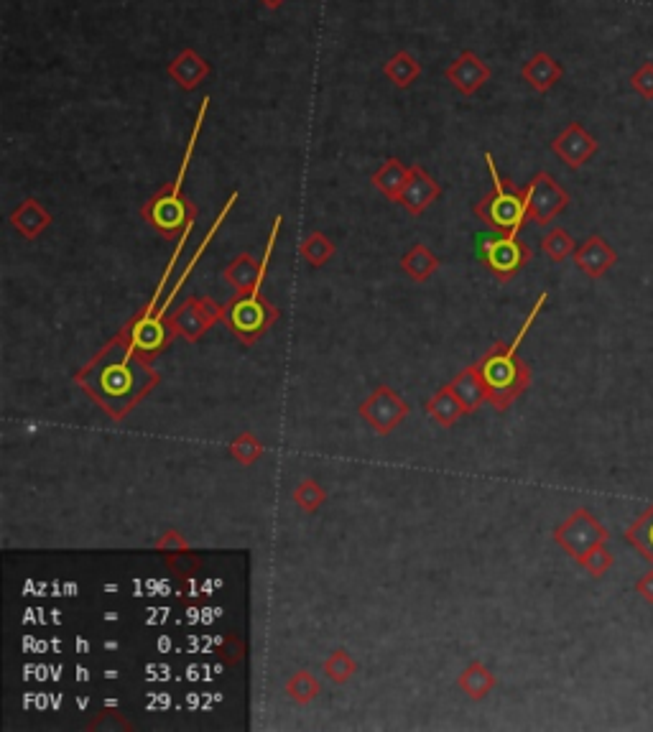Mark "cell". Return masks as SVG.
Here are the masks:
<instances>
[{
  "instance_id": "obj_1",
  "label": "cell",
  "mask_w": 653,
  "mask_h": 732,
  "mask_svg": "<svg viewBox=\"0 0 653 732\" xmlns=\"http://www.w3.org/2000/svg\"><path fill=\"white\" fill-rule=\"evenodd\" d=\"M77 383L113 419H123L154 391L159 375L148 368V360L138 358L128 345V337L120 332L77 373Z\"/></svg>"
},
{
  "instance_id": "obj_2",
  "label": "cell",
  "mask_w": 653,
  "mask_h": 732,
  "mask_svg": "<svg viewBox=\"0 0 653 732\" xmlns=\"http://www.w3.org/2000/svg\"><path fill=\"white\" fill-rule=\"evenodd\" d=\"M546 299H549V294L539 296V301L534 304V312L526 317L521 332H518V337L511 342V345L498 342V345H495L490 352H485V358L477 363V370L483 375L485 391H488V403L490 406H495V411H506L508 406H511L518 396H523V391L529 388L531 370L529 365L518 358L516 347L521 345V340L526 337V332H529V327L534 324V319L539 317Z\"/></svg>"
},
{
  "instance_id": "obj_3",
  "label": "cell",
  "mask_w": 653,
  "mask_h": 732,
  "mask_svg": "<svg viewBox=\"0 0 653 732\" xmlns=\"http://www.w3.org/2000/svg\"><path fill=\"white\" fill-rule=\"evenodd\" d=\"M210 103H212V97H205L202 105H199V113H197V118H194L192 138H189L187 154H184L179 176L171 184H166L164 189H159V192H156L154 197L148 199L146 205L141 207L143 220L154 227L156 233L164 235V238H169V240L179 238V235H187L194 225V217H197V207H194L187 197H182V184H184V176H187V169H189V159H192V154H194V146H197L199 131H202V125H205Z\"/></svg>"
},
{
  "instance_id": "obj_4",
  "label": "cell",
  "mask_w": 653,
  "mask_h": 732,
  "mask_svg": "<svg viewBox=\"0 0 653 732\" xmlns=\"http://www.w3.org/2000/svg\"><path fill=\"white\" fill-rule=\"evenodd\" d=\"M485 164H488L490 179H493V192L485 194L475 205V215L503 235H521L523 225L529 222V202H526V187L518 189L511 182H506L500 176L498 166H495L493 154H485Z\"/></svg>"
},
{
  "instance_id": "obj_5",
  "label": "cell",
  "mask_w": 653,
  "mask_h": 732,
  "mask_svg": "<svg viewBox=\"0 0 653 732\" xmlns=\"http://www.w3.org/2000/svg\"><path fill=\"white\" fill-rule=\"evenodd\" d=\"M279 319V309L261 294H235V299L225 307V324L235 337L245 345L261 340Z\"/></svg>"
},
{
  "instance_id": "obj_6",
  "label": "cell",
  "mask_w": 653,
  "mask_h": 732,
  "mask_svg": "<svg viewBox=\"0 0 653 732\" xmlns=\"http://www.w3.org/2000/svg\"><path fill=\"white\" fill-rule=\"evenodd\" d=\"M477 253L483 258L485 268L493 273L495 279L500 281H511L516 279L518 273L523 271V266L531 261V245L523 243L518 235H483L480 238V245H477Z\"/></svg>"
},
{
  "instance_id": "obj_7",
  "label": "cell",
  "mask_w": 653,
  "mask_h": 732,
  "mask_svg": "<svg viewBox=\"0 0 653 732\" xmlns=\"http://www.w3.org/2000/svg\"><path fill=\"white\" fill-rule=\"evenodd\" d=\"M610 531L592 516L587 508H577L564 523H559L554 531V541L567 551L569 557L577 562L597 544H608Z\"/></svg>"
},
{
  "instance_id": "obj_8",
  "label": "cell",
  "mask_w": 653,
  "mask_h": 732,
  "mask_svg": "<svg viewBox=\"0 0 653 732\" xmlns=\"http://www.w3.org/2000/svg\"><path fill=\"white\" fill-rule=\"evenodd\" d=\"M217 322H225V307L210 296H189L182 307L169 317L171 330L189 342H197Z\"/></svg>"
},
{
  "instance_id": "obj_9",
  "label": "cell",
  "mask_w": 653,
  "mask_h": 732,
  "mask_svg": "<svg viewBox=\"0 0 653 732\" xmlns=\"http://www.w3.org/2000/svg\"><path fill=\"white\" fill-rule=\"evenodd\" d=\"M123 335L128 337V345H131V350L136 352L138 358L151 360L156 352H161L169 345L171 337L177 335V332L171 330L169 319H164V312L146 309V312L128 322Z\"/></svg>"
},
{
  "instance_id": "obj_10",
  "label": "cell",
  "mask_w": 653,
  "mask_h": 732,
  "mask_svg": "<svg viewBox=\"0 0 653 732\" xmlns=\"http://www.w3.org/2000/svg\"><path fill=\"white\" fill-rule=\"evenodd\" d=\"M526 202H529V220L536 225H551L554 217L562 215L569 205V194L562 184L546 171H539L526 187Z\"/></svg>"
},
{
  "instance_id": "obj_11",
  "label": "cell",
  "mask_w": 653,
  "mask_h": 732,
  "mask_svg": "<svg viewBox=\"0 0 653 732\" xmlns=\"http://www.w3.org/2000/svg\"><path fill=\"white\" fill-rule=\"evenodd\" d=\"M279 227L281 217H276L271 227V235H268L266 256H263V261H256L250 253H240V256H235L233 261L228 263V268H225V281L233 286L235 294H261V284L263 279H266L273 245H276V238H279Z\"/></svg>"
},
{
  "instance_id": "obj_12",
  "label": "cell",
  "mask_w": 653,
  "mask_h": 732,
  "mask_svg": "<svg viewBox=\"0 0 653 732\" xmlns=\"http://www.w3.org/2000/svg\"><path fill=\"white\" fill-rule=\"evenodd\" d=\"M406 414H409V403L388 386H378L360 403L363 421H368L370 429H375V434H381V437L391 434L406 419Z\"/></svg>"
},
{
  "instance_id": "obj_13",
  "label": "cell",
  "mask_w": 653,
  "mask_h": 732,
  "mask_svg": "<svg viewBox=\"0 0 653 732\" xmlns=\"http://www.w3.org/2000/svg\"><path fill=\"white\" fill-rule=\"evenodd\" d=\"M551 151L569 166V169H580L585 166L592 156L597 154V141L592 133L582 128V123H569L554 141H551Z\"/></svg>"
},
{
  "instance_id": "obj_14",
  "label": "cell",
  "mask_w": 653,
  "mask_h": 732,
  "mask_svg": "<svg viewBox=\"0 0 653 732\" xmlns=\"http://www.w3.org/2000/svg\"><path fill=\"white\" fill-rule=\"evenodd\" d=\"M444 80L455 87L457 92L472 97L475 92L483 90L485 82H490V67L475 52L465 49L455 62L444 69Z\"/></svg>"
},
{
  "instance_id": "obj_15",
  "label": "cell",
  "mask_w": 653,
  "mask_h": 732,
  "mask_svg": "<svg viewBox=\"0 0 653 732\" xmlns=\"http://www.w3.org/2000/svg\"><path fill=\"white\" fill-rule=\"evenodd\" d=\"M439 197H442V187L437 184V179L426 174L419 164H414L409 171V182H406L404 192H401L396 205L404 207L411 217H419L421 212L429 210Z\"/></svg>"
},
{
  "instance_id": "obj_16",
  "label": "cell",
  "mask_w": 653,
  "mask_h": 732,
  "mask_svg": "<svg viewBox=\"0 0 653 732\" xmlns=\"http://www.w3.org/2000/svg\"><path fill=\"white\" fill-rule=\"evenodd\" d=\"M572 258L574 266L580 268L585 276H590V279H602L618 263V253L602 235H590L585 243L577 245Z\"/></svg>"
},
{
  "instance_id": "obj_17",
  "label": "cell",
  "mask_w": 653,
  "mask_h": 732,
  "mask_svg": "<svg viewBox=\"0 0 653 732\" xmlns=\"http://www.w3.org/2000/svg\"><path fill=\"white\" fill-rule=\"evenodd\" d=\"M212 67L205 57H199L194 49H184L182 54L171 59L169 67H166V74L171 80L177 82L184 92H194L202 82L210 77Z\"/></svg>"
},
{
  "instance_id": "obj_18",
  "label": "cell",
  "mask_w": 653,
  "mask_h": 732,
  "mask_svg": "<svg viewBox=\"0 0 653 732\" xmlns=\"http://www.w3.org/2000/svg\"><path fill=\"white\" fill-rule=\"evenodd\" d=\"M54 222L52 212L41 205L39 199L26 197L16 210L11 212V225L16 227V233H21L26 240H36L41 233L49 230V225Z\"/></svg>"
},
{
  "instance_id": "obj_19",
  "label": "cell",
  "mask_w": 653,
  "mask_h": 732,
  "mask_svg": "<svg viewBox=\"0 0 653 732\" xmlns=\"http://www.w3.org/2000/svg\"><path fill=\"white\" fill-rule=\"evenodd\" d=\"M521 77L523 82H529L531 90L544 95V92H549L557 82H562L564 67L557 62V59L551 57V54L536 52L534 57L521 67Z\"/></svg>"
},
{
  "instance_id": "obj_20",
  "label": "cell",
  "mask_w": 653,
  "mask_h": 732,
  "mask_svg": "<svg viewBox=\"0 0 653 732\" xmlns=\"http://www.w3.org/2000/svg\"><path fill=\"white\" fill-rule=\"evenodd\" d=\"M409 171H411V166H406L404 161L386 159L381 166H378V169L373 171L370 182L375 184V189H378L383 197L398 202V197H401V192H404L406 182H409Z\"/></svg>"
},
{
  "instance_id": "obj_21",
  "label": "cell",
  "mask_w": 653,
  "mask_h": 732,
  "mask_svg": "<svg viewBox=\"0 0 653 732\" xmlns=\"http://www.w3.org/2000/svg\"><path fill=\"white\" fill-rule=\"evenodd\" d=\"M449 386H452V391L457 393V398L462 401V406H465L467 414L475 409H480L483 403H488V391H485L483 375H480V370H477V363L470 365V368H465L462 373H457L455 381L449 383Z\"/></svg>"
},
{
  "instance_id": "obj_22",
  "label": "cell",
  "mask_w": 653,
  "mask_h": 732,
  "mask_svg": "<svg viewBox=\"0 0 653 732\" xmlns=\"http://www.w3.org/2000/svg\"><path fill=\"white\" fill-rule=\"evenodd\" d=\"M426 414L432 416L437 424L455 426L457 421L462 419V414H467V411L465 406H462L460 398H457V393L452 391V386H444L426 401Z\"/></svg>"
},
{
  "instance_id": "obj_23",
  "label": "cell",
  "mask_w": 653,
  "mask_h": 732,
  "mask_svg": "<svg viewBox=\"0 0 653 732\" xmlns=\"http://www.w3.org/2000/svg\"><path fill=\"white\" fill-rule=\"evenodd\" d=\"M439 266H442V261L437 258V253H432V250L426 248L424 243H416L414 248L406 253L404 258H401V268L406 271V276L414 281H429L434 276V273L439 271Z\"/></svg>"
},
{
  "instance_id": "obj_24",
  "label": "cell",
  "mask_w": 653,
  "mask_h": 732,
  "mask_svg": "<svg viewBox=\"0 0 653 732\" xmlns=\"http://www.w3.org/2000/svg\"><path fill=\"white\" fill-rule=\"evenodd\" d=\"M457 687L462 689V694L480 702V699H485L495 689V674L485 664L475 661V664H470L457 676Z\"/></svg>"
},
{
  "instance_id": "obj_25",
  "label": "cell",
  "mask_w": 653,
  "mask_h": 732,
  "mask_svg": "<svg viewBox=\"0 0 653 732\" xmlns=\"http://www.w3.org/2000/svg\"><path fill=\"white\" fill-rule=\"evenodd\" d=\"M383 74H386L388 82H393L398 90H409V87L421 77V64L414 54L396 52L386 64H383Z\"/></svg>"
},
{
  "instance_id": "obj_26",
  "label": "cell",
  "mask_w": 653,
  "mask_h": 732,
  "mask_svg": "<svg viewBox=\"0 0 653 732\" xmlns=\"http://www.w3.org/2000/svg\"><path fill=\"white\" fill-rule=\"evenodd\" d=\"M625 539H628V544H631L643 559H648V562L653 564V503L631 523V526H628Z\"/></svg>"
},
{
  "instance_id": "obj_27",
  "label": "cell",
  "mask_w": 653,
  "mask_h": 732,
  "mask_svg": "<svg viewBox=\"0 0 653 732\" xmlns=\"http://www.w3.org/2000/svg\"><path fill=\"white\" fill-rule=\"evenodd\" d=\"M335 253H337V245L332 243L327 235L319 233V230H312V233L301 240V245H299V256L304 258V261H307L312 268H322L324 263L335 258Z\"/></svg>"
},
{
  "instance_id": "obj_28",
  "label": "cell",
  "mask_w": 653,
  "mask_h": 732,
  "mask_svg": "<svg viewBox=\"0 0 653 732\" xmlns=\"http://www.w3.org/2000/svg\"><path fill=\"white\" fill-rule=\"evenodd\" d=\"M541 250H544L546 256H549L554 263H562L564 258L574 256L577 243H574V238L564 230V227H551L549 233L541 238Z\"/></svg>"
},
{
  "instance_id": "obj_29",
  "label": "cell",
  "mask_w": 653,
  "mask_h": 732,
  "mask_svg": "<svg viewBox=\"0 0 653 732\" xmlns=\"http://www.w3.org/2000/svg\"><path fill=\"white\" fill-rule=\"evenodd\" d=\"M286 694L294 699L296 704H309L322 694V684L314 679L309 671H296L289 681H286Z\"/></svg>"
},
{
  "instance_id": "obj_30",
  "label": "cell",
  "mask_w": 653,
  "mask_h": 732,
  "mask_svg": "<svg viewBox=\"0 0 653 732\" xmlns=\"http://www.w3.org/2000/svg\"><path fill=\"white\" fill-rule=\"evenodd\" d=\"M261 454H263V444L258 442V437L253 432L238 434V437L230 442V457L245 467L256 465V462L261 460Z\"/></svg>"
},
{
  "instance_id": "obj_31",
  "label": "cell",
  "mask_w": 653,
  "mask_h": 732,
  "mask_svg": "<svg viewBox=\"0 0 653 732\" xmlns=\"http://www.w3.org/2000/svg\"><path fill=\"white\" fill-rule=\"evenodd\" d=\"M324 674H327L330 681H335V684H347V681L358 674V664H355L350 653L340 648V651L330 653V659L324 661Z\"/></svg>"
},
{
  "instance_id": "obj_32",
  "label": "cell",
  "mask_w": 653,
  "mask_h": 732,
  "mask_svg": "<svg viewBox=\"0 0 653 732\" xmlns=\"http://www.w3.org/2000/svg\"><path fill=\"white\" fill-rule=\"evenodd\" d=\"M324 500H327V493H324L322 485H319L317 480H312V477H307V480H301V483L296 485L294 503L301 508V511L314 513L319 506H322Z\"/></svg>"
},
{
  "instance_id": "obj_33",
  "label": "cell",
  "mask_w": 653,
  "mask_h": 732,
  "mask_svg": "<svg viewBox=\"0 0 653 732\" xmlns=\"http://www.w3.org/2000/svg\"><path fill=\"white\" fill-rule=\"evenodd\" d=\"M613 562H615L613 554H610L605 544H597L595 549L587 551L585 557L577 559V564H580L590 577H602V574H608L610 569H613Z\"/></svg>"
},
{
  "instance_id": "obj_34",
  "label": "cell",
  "mask_w": 653,
  "mask_h": 732,
  "mask_svg": "<svg viewBox=\"0 0 653 732\" xmlns=\"http://www.w3.org/2000/svg\"><path fill=\"white\" fill-rule=\"evenodd\" d=\"M166 567L171 572L177 574V577H189L199 569V559L194 551H177V554H166Z\"/></svg>"
},
{
  "instance_id": "obj_35",
  "label": "cell",
  "mask_w": 653,
  "mask_h": 732,
  "mask_svg": "<svg viewBox=\"0 0 653 732\" xmlns=\"http://www.w3.org/2000/svg\"><path fill=\"white\" fill-rule=\"evenodd\" d=\"M631 87L646 100H653V62H646L633 72Z\"/></svg>"
},
{
  "instance_id": "obj_36",
  "label": "cell",
  "mask_w": 653,
  "mask_h": 732,
  "mask_svg": "<svg viewBox=\"0 0 653 732\" xmlns=\"http://www.w3.org/2000/svg\"><path fill=\"white\" fill-rule=\"evenodd\" d=\"M156 549H159L161 554H177V551H187L189 544L179 531H166V534L156 541Z\"/></svg>"
},
{
  "instance_id": "obj_37",
  "label": "cell",
  "mask_w": 653,
  "mask_h": 732,
  "mask_svg": "<svg viewBox=\"0 0 653 732\" xmlns=\"http://www.w3.org/2000/svg\"><path fill=\"white\" fill-rule=\"evenodd\" d=\"M636 592L643 597V600L651 602V605H653V572L643 574V577L638 579V582H636Z\"/></svg>"
},
{
  "instance_id": "obj_38",
  "label": "cell",
  "mask_w": 653,
  "mask_h": 732,
  "mask_svg": "<svg viewBox=\"0 0 653 732\" xmlns=\"http://www.w3.org/2000/svg\"><path fill=\"white\" fill-rule=\"evenodd\" d=\"M263 6L268 8V11H276V8H281L286 3V0H261Z\"/></svg>"
}]
</instances>
